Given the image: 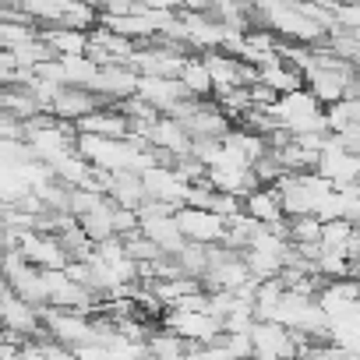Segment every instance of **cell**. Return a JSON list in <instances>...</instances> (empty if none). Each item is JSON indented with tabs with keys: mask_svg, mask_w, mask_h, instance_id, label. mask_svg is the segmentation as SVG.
Instances as JSON below:
<instances>
[{
	"mask_svg": "<svg viewBox=\"0 0 360 360\" xmlns=\"http://www.w3.org/2000/svg\"><path fill=\"white\" fill-rule=\"evenodd\" d=\"M78 226H82V233H85L92 244L117 237V230H113V202L106 198V202H103V205H96L92 212L78 216Z\"/></svg>",
	"mask_w": 360,
	"mask_h": 360,
	"instance_id": "17",
	"label": "cell"
},
{
	"mask_svg": "<svg viewBox=\"0 0 360 360\" xmlns=\"http://www.w3.org/2000/svg\"><path fill=\"white\" fill-rule=\"evenodd\" d=\"M314 173L325 176L332 188H356V155H349L346 148L335 145V138H328V145L318 152V162H314Z\"/></svg>",
	"mask_w": 360,
	"mask_h": 360,
	"instance_id": "10",
	"label": "cell"
},
{
	"mask_svg": "<svg viewBox=\"0 0 360 360\" xmlns=\"http://www.w3.org/2000/svg\"><path fill=\"white\" fill-rule=\"evenodd\" d=\"M176 82L184 85V92L191 99H212V75H209V64L202 53H188L184 68H180Z\"/></svg>",
	"mask_w": 360,
	"mask_h": 360,
	"instance_id": "16",
	"label": "cell"
},
{
	"mask_svg": "<svg viewBox=\"0 0 360 360\" xmlns=\"http://www.w3.org/2000/svg\"><path fill=\"white\" fill-rule=\"evenodd\" d=\"M244 212H248L255 223H262V226L283 223V219H286V209H283L279 188H276V184H258V188L244 198Z\"/></svg>",
	"mask_w": 360,
	"mask_h": 360,
	"instance_id": "13",
	"label": "cell"
},
{
	"mask_svg": "<svg viewBox=\"0 0 360 360\" xmlns=\"http://www.w3.org/2000/svg\"><path fill=\"white\" fill-rule=\"evenodd\" d=\"M349 237H353V219H328V223H321V248L325 251L346 255Z\"/></svg>",
	"mask_w": 360,
	"mask_h": 360,
	"instance_id": "21",
	"label": "cell"
},
{
	"mask_svg": "<svg viewBox=\"0 0 360 360\" xmlns=\"http://www.w3.org/2000/svg\"><path fill=\"white\" fill-rule=\"evenodd\" d=\"M265 110H269V117L276 120V127L290 131L293 138H297V134H321V131H328L325 106H321L307 89L283 92V96H276Z\"/></svg>",
	"mask_w": 360,
	"mask_h": 360,
	"instance_id": "1",
	"label": "cell"
},
{
	"mask_svg": "<svg viewBox=\"0 0 360 360\" xmlns=\"http://www.w3.org/2000/svg\"><path fill=\"white\" fill-rule=\"evenodd\" d=\"M349 265H353V269H349V272H353V279H360V258H353Z\"/></svg>",
	"mask_w": 360,
	"mask_h": 360,
	"instance_id": "22",
	"label": "cell"
},
{
	"mask_svg": "<svg viewBox=\"0 0 360 360\" xmlns=\"http://www.w3.org/2000/svg\"><path fill=\"white\" fill-rule=\"evenodd\" d=\"M148 145L162 155V162H169V166H173V159L191 155L195 138L184 131V124H180L176 117H159V120L152 124V131H148Z\"/></svg>",
	"mask_w": 360,
	"mask_h": 360,
	"instance_id": "9",
	"label": "cell"
},
{
	"mask_svg": "<svg viewBox=\"0 0 360 360\" xmlns=\"http://www.w3.org/2000/svg\"><path fill=\"white\" fill-rule=\"evenodd\" d=\"M251 283V272L244 265L240 251H230L226 244H209V272L202 276L205 290H240Z\"/></svg>",
	"mask_w": 360,
	"mask_h": 360,
	"instance_id": "3",
	"label": "cell"
},
{
	"mask_svg": "<svg viewBox=\"0 0 360 360\" xmlns=\"http://www.w3.org/2000/svg\"><path fill=\"white\" fill-rule=\"evenodd\" d=\"M106 198L120 209H141L145 202V184H141V173H131V169H120V173H110V184H106Z\"/></svg>",
	"mask_w": 360,
	"mask_h": 360,
	"instance_id": "15",
	"label": "cell"
},
{
	"mask_svg": "<svg viewBox=\"0 0 360 360\" xmlns=\"http://www.w3.org/2000/svg\"><path fill=\"white\" fill-rule=\"evenodd\" d=\"M103 360H120V356H113V353H106V356H103Z\"/></svg>",
	"mask_w": 360,
	"mask_h": 360,
	"instance_id": "25",
	"label": "cell"
},
{
	"mask_svg": "<svg viewBox=\"0 0 360 360\" xmlns=\"http://www.w3.org/2000/svg\"><path fill=\"white\" fill-rule=\"evenodd\" d=\"M173 258H176L180 272L191 276V279H202V276L209 272V244H191V240H188Z\"/></svg>",
	"mask_w": 360,
	"mask_h": 360,
	"instance_id": "19",
	"label": "cell"
},
{
	"mask_svg": "<svg viewBox=\"0 0 360 360\" xmlns=\"http://www.w3.org/2000/svg\"><path fill=\"white\" fill-rule=\"evenodd\" d=\"M258 226H262V223H255V219L240 209L237 216L226 219V237H223V244H226L230 251H244V248L251 244V237L258 233Z\"/></svg>",
	"mask_w": 360,
	"mask_h": 360,
	"instance_id": "18",
	"label": "cell"
},
{
	"mask_svg": "<svg viewBox=\"0 0 360 360\" xmlns=\"http://www.w3.org/2000/svg\"><path fill=\"white\" fill-rule=\"evenodd\" d=\"M342 360H360V353H346V349H342Z\"/></svg>",
	"mask_w": 360,
	"mask_h": 360,
	"instance_id": "24",
	"label": "cell"
},
{
	"mask_svg": "<svg viewBox=\"0 0 360 360\" xmlns=\"http://www.w3.org/2000/svg\"><path fill=\"white\" fill-rule=\"evenodd\" d=\"M39 318H43V328L50 339L64 342V346H82V342H92V314L85 311H64V307H39Z\"/></svg>",
	"mask_w": 360,
	"mask_h": 360,
	"instance_id": "4",
	"label": "cell"
},
{
	"mask_svg": "<svg viewBox=\"0 0 360 360\" xmlns=\"http://www.w3.org/2000/svg\"><path fill=\"white\" fill-rule=\"evenodd\" d=\"M353 96H360V68H356V75H353Z\"/></svg>",
	"mask_w": 360,
	"mask_h": 360,
	"instance_id": "23",
	"label": "cell"
},
{
	"mask_svg": "<svg viewBox=\"0 0 360 360\" xmlns=\"http://www.w3.org/2000/svg\"><path fill=\"white\" fill-rule=\"evenodd\" d=\"M39 39L50 46L53 57H85L89 53V32H78V29L39 25Z\"/></svg>",
	"mask_w": 360,
	"mask_h": 360,
	"instance_id": "14",
	"label": "cell"
},
{
	"mask_svg": "<svg viewBox=\"0 0 360 360\" xmlns=\"http://www.w3.org/2000/svg\"><path fill=\"white\" fill-rule=\"evenodd\" d=\"M99 106H110V103H103V99H99L96 92H89V89L64 85V89L57 92V99H53L50 113H53L57 120H68V124H75V120L89 117V113H92V110H99Z\"/></svg>",
	"mask_w": 360,
	"mask_h": 360,
	"instance_id": "12",
	"label": "cell"
},
{
	"mask_svg": "<svg viewBox=\"0 0 360 360\" xmlns=\"http://www.w3.org/2000/svg\"><path fill=\"white\" fill-rule=\"evenodd\" d=\"M141 184H145V198L152 202H162V205H173V209H184L188 205V191L191 184L180 176L169 162H155L141 173Z\"/></svg>",
	"mask_w": 360,
	"mask_h": 360,
	"instance_id": "5",
	"label": "cell"
},
{
	"mask_svg": "<svg viewBox=\"0 0 360 360\" xmlns=\"http://www.w3.org/2000/svg\"><path fill=\"white\" fill-rule=\"evenodd\" d=\"M0 328H8L22 339H32V335H46L43 328V318H39V307L25 304L18 293L4 290V297H0Z\"/></svg>",
	"mask_w": 360,
	"mask_h": 360,
	"instance_id": "8",
	"label": "cell"
},
{
	"mask_svg": "<svg viewBox=\"0 0 360 360\" xmlns=\"http://www.w3.org/2000/svg\"><path fill=\"white\" fill-rule=\"evenodd\" d=\"M176 226L191 244H223L226 237V219L212 209H195V205L176 209Z\"/></svg>",
	"mask_w": 360,
	"mask_h": 360,
	"instance_id": "6",
	"label": "cell"
},
{
	"mask_svg": "<svg viewBox=\"0 0 360 360\" xmlns=\"http://www.w3.org/2000/svg\"><path fill=\"white\" fill-rule=\"evenodd\" d=\"M159 328L180 335L191 346H209L223 335V321L212 318L209 311H180V307H166L159 318Z\"/></svg>",
	"mask_w": 360,
	"mask_h": 360,
	"instance_id": "2",
	"label": "cell"
},
{
	"mask_svg": "<svg viewBox=\"0 0 360 360\" xmlns=\"http://www.w3.org/2000/svg\"><path fill=\"white\" fill-rule=\"evenodd\" d=\"M15 248H18V251L25 255V262L36 265V269H68V265H71V255H68V248L60 244L57 233L29 230Z\"/></svg>",
	"mask_w": 360,
	"mask_h": 360,
	"instance_id": "7",
	"label": "cell"
},
{
	"mask_svg": "<svg viewBox=\"0 0 360 360\" xmlns=\"http://www.w3.org/2000/svg\"><path fill=\"white\" fill-rule=\"evenodd\" d=\"M138 99H145L148 106H155L162 117H169L184 99H191L184 92V85H180L176 78H159V75H138V89H134Z\"/></svg>",
	"mask_w": 360,
	"mask_h": 360,
	"instance_id": "11",
	"label": "cell"
},
{
	"mask_svg": "<svg viewBox=\"0 0 360 360\" xmlns=\"http://www.w3.org/2000/svg\"><path fill=\"white\" fill-rule=\"evenodd\" d=\"M290 244H321V219L318 216H286Z\"/></svg>",
	"mask_w": 360,
	"mask_h": 360,
	"instance_id": "20",
	"label": "cell"
}]
</instances>
